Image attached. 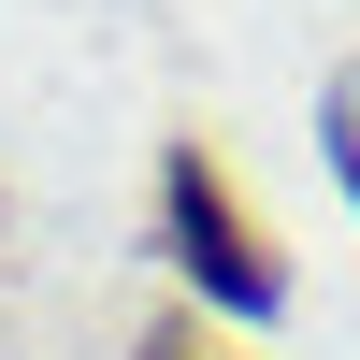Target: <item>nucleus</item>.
Wrapping results in <instances>:
<instances>
[{
  "label": "nucleus",
  "mask_w": 360,
  "mask_h": 360,
  "mask_svg": "<svg viewBox=\"0 0 360 360\" xmlns=\"http://www.w3.org/2000/svg\"><path fill=\"white\" fill-rule=\"evenodd\" d=\"M173 259L202 274V303H231V317H274V245H259V217L231 202V173L202 159V144H173Z\"/></svg>",
  "instance_id": "f257e3e1"
},
{
  "label": "nucleus",
  "mask_w": 360,
  "mask_h": 360,
  "mask_svg": "<svg viewBox=\"0 0 360 360\" xmlns=\"http://www.w3.org/2000/svg\"><path fill=\"white\" fill-rule=\"evenodd\" d=\"M144 360H245V346H231L217 317H173V332H144Z\"/></svg>",
  "instance_id": "f03ea898"
},
{
  "label": "nucleus",
  "mask_w": 360,
  "mask_h": 360,
  "mask_svg": "<svg viewBox=\"0 0 360 360\" xmlns=\"http://www.w3.org/2000/svg\"><path fill=\"white\" fill-rule=\"evenodd\" d=\"M332 144H346V188H360V130H332Z\"/></svg>",
  "instance_id": "7ed1b4c3"
}]
</instances>
